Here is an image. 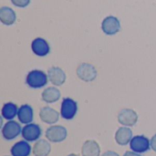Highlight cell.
Here are the masks:
<instances>
[{"label": "cell", "instance_id": "1", "mask_svg": "<svg viewBox=\"0 0 156 156\" xmlns=\"http://www.w3.org/2000/svg\"><path fill=\"white\" fill-rule=\"evenodd\" d=\"M48 80V74L39 69H33L29 71L26 78L27 85L31 89H40L47 85Z\"/></svg>", "mask_w": 156, "mask_h": 156}, {"label": "cell", "instance_id": "2", "mask_svg": "<svg viewBox=\"0 0 156 156\" xmlns=\"http://www.w3.org/2000/svg\"><path fill=\"white\" fill-rule=\"evenodd\" d=\"M46 138L51 143H61L66 140L68 136V131L64 126L52 125L46 131Z\"/></svg>", "mask_w": 156, "mask_h": 156}, {"label": "cell", "instance_id": "3", "mask_svg": "<svg viewBox=\"0 0 156 156\" xmlns=\"http://www.w3.org/2000/svg\"><path fill=\"white\" fill-rule=\"evenodd\" d=\"M78 112V104L71 98H65L61 102L60 115L65 120H72Z\"/></svg>", "mask_w": 156, "mask_h": 156}, {"label": "cell", "instance_id": "4", "mask_svg": "<svg viewBox=\"0 0 156 156\" xmlns=\"http://www.w3.org/2000/svg\"><path fill=\"white\" fill-rule=\"evenodd\" d=\"M2 135L5 140L6 141H12L16 139L19 134L22 133L21 126L18 122L16 121H8L5 124L2 126Z\"/></svg>", "mask_w": 156, "mask_h": 156}, {"label": "cell", "instance_id": "5", "mask_svg": "<svg viewBox=\"0 0 156 156\" xmlns=\"http://www.w3.org/2000/svg\"><path fill=\"white\" fill-rule=\"evenodd\" d=\"M76 72L79 79L85 82H91L97 77V70L95 67L89 63H81L77 68Z\"/></svg>", "mask_w": 156, "mask_h": 156}, {"label": "cell", "instance_id": "6", "mask_svg": "<svg viewBox=\"0 0 156 156\" xmlns=\"http://www.w3.org/2000/svg\"><path fill=\"white\" fill-rule=\"evenodd\" d=\"M101 29L104 34L113 36L121 30L120 20L113 16H108L101 22Z\"/></svg>", "mask_w": 156, "mask_h": 156}, {"label": "cell", "instance_id": "7", "mask_svg": "<svg viewBox=\"0 0 156 156\" xmlns=\"http://www.w3.org/2000/svg\"><path fill=\"white\" fill-rule=\"evenodd\" d=\"M118 122L122 126L133 127L138 122V114L132 109H122L118 114Z\"/></svg>", "mask_w": 156, "mask_h": 156}, {"label": "cell", "instance_id": "8", "mask_svg": "<svg viewBox=\"0 0 156 156\" xmlns=\"http://www.w3.org/2000/svg\"><path fill=\"white\" fill-rule=\"evenodd\" d=\"M41 133H42V132H41L40 126L38 124L31 122L29 124H26L22 128L21 135H22L24 140L30 143V142L37 141L40 138Z\"/></svg>", "mask_w": 156, "mask_h": 156}, {"label": "cell", "instance_id": "9", "mask_svg": "<svg viewBox=\"0 0 156 156\" xmlns=\"http://www.w3.org/2000/svg\"><path fill=\"white\" fill-rule=\"evenodd\" d=\"M130 148L135 153L144 154L149 151V149L151 148V143L149 139L144 135H136L133 137L130 143Z\"/></svg>", "mask_w": 156, "mask_h": 156}, {"label": "cell", "instance_id": "10", "mask_svg": "<svg viewBox=\"0 0 156 156\" xmlns=\"http://www.w3.org/2000/svg\"><path fill=\"white\" fill-rule=\"evenodd\" d=\"M31 49L33 53L38 57H45L50 52L48 42L42 37H37L32 41Z\"/></svg>", "mask_w": 156, "mask_h": 156}, {"label": "cell", "instance_id": "11", "mask_svg": "<svg viewBox=\"0 0 156 156\" xmlns=\"http://www.w3.org/2000/svg\"><path fill=\"white\" fill-rule=\"evenodd\" d=\"M59 116L60 114L58 113V112H57L55 109L46 106L40 109L39 112V117L40 120L47 123V124H55L56 122H58L59 120Z\"/></svg>", "mask_w": 156, "mask_h": 156}, {"label": "cell", "instance_id": "12", "mask_svg": "<svg viewBox=\"0 0 156 156\" xmlns=\"http://www.w3.org/2000/svg\"><path fill=\"white\" fill-rule=\"evenodd\" d=\"M49 81L55 86H61L66 81V73L59 67H52L48 71Z\"/></svg>", "mask_w": 156, "mask_h": 156}, {"label": "cell", "instance_id": "13", "mask_svg": "<svg viewBox=\"0 0 156 156\" xmlns=\"http://www.w3.org/2000/svg\"><path fill=\"white\" fill-rule=\"evenodd\" d=\"M115 142L122 146L129 144L133 139V132L129 127L122 126L120 127L115 133Z\"/></svg>", "mask_w": 156, "mask_h": 156}, {"label": "cell", "instance_id": "14", "mask_svg": "<svg viewBox=\"0 0 156 156\" xmlns=\"http://www.w3.org/2000/svg\"><path fill=\"white\" fill-rule=\"evenodd\" d=\"M17 118L22 124L31 123L34 119V112L32 107L28 104H24L20 106L17 112Z\"/></svg>", "mask_w": 156, "mask_h": 156}, {"label": "cell", "instance_id": "15", "mask_svg": "<svg viewBox=\"0 0 156 156\" xmlns=\"http://www.w3.org/2000/svg\"><path fill=\"white\" fill-rule=\"evenodd\" d=\"M81 155L82 156H100L101 155V148L99 144L94 140L86 141L81 148Z\"/></svg>", "mask_w": 156, "mask_h": 156}, {"label": "cell", "instance_id": "16", "mask_svg": "<svg viewBox=\"0 0 156 156\" xmlns=\"http://www.w3.org/2000/svg\"><path fill=\"white\" fill-rule=\"evenodd\" d=\"M12 156H29L31 154V146L26 140L16 143L11 148Z\"/></svg>", "mask_w": 156, "mask_h": 156}, {"label": "cell", "instance_id": "17", "mask_svg": "<svg viewBox=\"0 0 156 156\" xmlns=\"http://www.w3.org/2000/svg\"><path fill=\"white\" fill-rule=\"evenodd\" d=\"M51 146L49 143L44 139L37 140L32 149L33 154L35 156H48L50 154Z\"/></svg>", "mask_w": 156, "mask_h": 156}, {"label": "cell", "instance_id": "18", "mask_svg": "<svg viewBox=\"0 0 156 156\" xmlns=\"http://www.w3.org/2000/svg\"><path fill=\"white\" fill-rule=\"evenodd\" d=\"M61 93L56 87H48L45 89L41 94L42 101L46 103H54L60 99Z\"/></svg>", "mask_w": 156, "mask_h": 156}, {"label": "cell", "instance_id": "19", "mask_svg": "<svg viewBox=\"0 0 156 156\" xmlns=\"http://www.w3.org/2000/svg\"><path fill=\"white\" fill-rule=\"evenodd\" d=\"M16 20V15L15 11L7 6H2L0 8V21L5 26L13 25Z\"/></svg>", "mask_w": 156, "mask_h": 156}, {"label": "cell", "instance_id": "20", "mask_svg": "<svg viewBox=\"0 0 156 156\" xmlns=\"http://www.w3.org/2000/svg\"><path fill=\"white\" fill-rule=\"evenodd\" d=\"M18 109L17 106L13 103V102H6L3 105L2 107V117L7 121H11L13 120L16 116H17V112H18Z\"/></svg>", "mask_w": 156, "mask_h": 156}, {"label": "cell", "instance_id": "21", "mask_svg": "<svg viewBox=\"0 0 156 156\" xmlns=\"http://www.w3.org/2000/svg\"><path fill=\"white\" fill-rule=\"evenodd\" d=\"M12 4L17 7H26L30 4V0H11Z\"/></svg>", "mask_w": 156, "mask_h": 156}, {"label": "cell", "instance_id": "22", "mask_svg": "<svg viewBox=\"0 0 156 156\" xmlns=\"http://www.w3.org/2000/svg\"><path fill=\"white\" fill-rule=\"evenodd\" d=\"M150 143H151V149H153L154 152H156V133L152 137Z\"/></svg>", "mask_w": 156, "mask_h": 156}, {"label": "cell", "instance_id": "23", "mask_svg": "<svg viewBox=\"0 0 156 156\" xmlns=\"http://www.w3.org/2000/svg\"><path fill=\"white\" fill-rule=\"evenodd\" d=\"M123 156H142L140 154H138V153H135V152H133V151H127Z\"/></svg>", "mask_w": 156, "mask_h": 156}, {"label": "cell", "instance_id": "24", "mask_svg": "<svg viewBox=\"0 0 156 156\" xmlns=\"http://www.w3.org/2000/svg\"><path fill=\"white\" fill-rule=\"evenodd\" d=\"M101 156H120L117 153H115V152H113V151H107V152H105Z\"/></svg>", "mask_w": 156, "mask_h": 156}, {"label": "cell", "instance_id": "25", "mask_svg": "<svg viewBox=\"0 0 156 156\" xmlns=\"http://www.w3.org/2000/svg\"><path fill=\"white\" fill-rule=\"evenodd\" d=\"M68 156H79L78 154H69Z\"/></svg>", "mask_w": 156, "mask_h": 156}]
</instances>
